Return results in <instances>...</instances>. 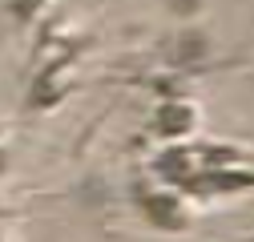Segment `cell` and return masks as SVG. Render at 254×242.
Masks as SVG:
<instances>
[{
	"label": "cell",
	"mask_w": 254,
	"mask_h": 242,
	"mask_svg": "<svg viewBox=\"0 0 254 242\" xmlns=\"http://www.w3.org/2000/svg\"><path fill=\"white\" fill-rule=\"evenodd\" d=\"M0 166H4V162H0Z\"/></svg>",
	"instance_id": "obj_1"
}]
</instances>
